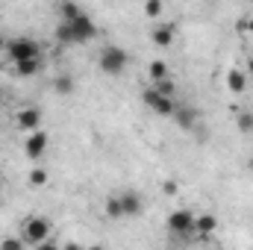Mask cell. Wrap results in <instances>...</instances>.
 I'll return each instance as SVG.
<instances>
[{"label":"cell","instance_id":"cell-1","mask_svg":"<svg viewBox=\"0 0 253 250\" xmlns=\"http://www.w3.org/2000/svg\"><path fill=\"white\" fill-rule=\"evenodd\" d=\"M6 56L12 59V65L30 62V59H42V44H39L36 39L18 36V39H9V42H6Z\"/></svg>","mask_w":253,"mask_h":250},{"label":"cell","instance_id":"cell-2","mask_svg":"<svg viewBox=\"0 0 253 250\" xmlns=\"http://www.w3.org/2000/svg\"><path fill=\"white\" fill-rule=\"evenodd\" d=\"M50 236H53V227H50V221H47V218H42V215L27 218V221H24V227H21V239H24V245H33V248H39V245L50 242Z\"/></svg>","mask_w":253,"mask_h":250},{"label":"cell","instance_id":"cell-3","mask_svg":"<svg viewBox=\"0 0 253 250\" xmlns=\"http://www.w3.org/2000/svg\"><path fill=\"white\" fill-rule=\"evenodd\" d=\"M97 65H100L103 74L118 77V74H124L126 65H129V53H126L124 47H118V44H106L100 50V56H97Z\"/></svg>","mask_w":253,"mask_h":250},{"label":"cell","instance_id":"cell-4","mask_svg":"<svg viewBox=\"0 0 253 250\" xmlns=\"http://www.w3.org/2000/svg\"><path fill=\"white\" fill-rule=\"evenodd\" d=\"M141 100H144V106H150L156 115H162V118H174V109H177L174 97H165V94H159L153 85H150V88H144Z\"/></svg>","mask_w":253,"mask_h":250},{"label":"cell","instance_id":"cell-5","mask_svg":"<svg viewBox=\"0 0 253 250\" xmlns=\"http://www.w3.org/2000/svg\"><path fill=\"white\" fill-rule=\"evenodd\" d=\"M194 218H197V215H194L191 209H174L165 224H168V230H171L174 236H183V239H186V236H194Z\"/></svg>","mask_w":253,"mask_h":250},{"label":"cell","instance_id":"cell-6","mask_svg":"<svg viewBox=\"0 0 253 250\" xmlns=\"http://www.w3.org/2000/svg\"><path fill=\"white\" fill-rule=\"evenodd\" d=\"M68 30H71V44H88L91 39H97V24H94L88 15L71 21Z\"/></svg>","mask_w":253,"mask_h":250},{"label":"cell","instance_id":"cell-7","mask_svg":"<svg viewBox=\"0 0 253 250\" xmlns=\"http://www.w3.org/2000/svg\"><path fill=\"white\" fill-rule=\"evenodd\" d=\"M118 203H121V215H124V218H138V215H141V209H144V203H141L138 191H132V188H126V191L118 194Z\"/></svg>","mask_w":253,"mask_h":250},{"label":"cell","instance_id":"cell-8","mask_svg":"<svg viewBox=\"0 0 253 250\" xmlns=\"http://www.w3.org/2000/svg\"><path fill=\"white\" fill-rule=\"evenodd\" d=\"M47 141H50V135L42 132V129H36V132L27 135V141H24V153H27L30 159H42V153L47 150Z\"/></svg>","mask_w":253,"mask_h":250},{"label":"cell","instance_id":"cell-9","mask_svg":"<svg viewBox=\"0 0 253 250\" xmlns=\"http://www.w3.org/2000/svg\"><path fill=\"white\" fill-rule=\"evenodd\" d=\"M15 121H18V126H21L24 132H36V129H39V124H42V109L27 106V109H21V112L15 115Z\"/></svg>","mask_w":253,"mask_h":250},{"label":"cell","instance_id":"cell-10","mask_svg":"<svg viewBox=\"0 0 253 250\" xmlns=\"http://www.w3.org/2000/svg\"><path fill=\"white\" fill-rule=\"evenodd\" d=\"M194 233H197L200 239H212V236L218 233V218L209 215V212L197 215V218H194Z\"/></svg>","mask_w":253,"mask_h":250},{"label":"cell","instance_id":"cell-11","mask_svg":"<svg viewBox=\"0 0 253 250\" xmlns=\"http://www.w3.org/2000/svg\"><path fill=\"white\" fill-rule=\"evenodd\" d=\"M174 24H159V27H153L150 30V42L156 44V47H171L174 44Z\"/></svg>","mask_w":253,"mask_h":250},{"label":"cell","instance_id":"cell-12","mask_svg":"<svg viewBox=\"0 0 253 250\" xmlns=\"http://www.w3.org/2000/svg\"><path fill=\"white\" fill-rule=\"evenodd\" d=\"M56 15H59V21H62V24H71V21L83 18L85 12H83V6H80V3H74V0H62V3L56 6Z\"/></svg>","mask_w":253,"mask_h":250},{"label":"cell","instance_id":"cell-13","mask_svg":"<svg viewBox=\"0 0 253 250\" xmlns=\"http://www.w3.org/2000/svg\"><path fill=\"white\" fill-rule=\"evenodd\" d=\"M227 88H230L233 94H242V91L248 88V77H245L242 68H230V71H227Z\"/></svg>","mask_w":253,"mask_h":250},{"label":"cell","instance_id":"cell-14","mask_svg":"<svg viewBox=\"0 0 253 250\" xmlns=\"http://www.w3.org/2000/svg\"><path fill=\"white\" fill-rule=\"evenodd\" d=\"M174 121H177V126H183V129H191V126L197 124V109H191V106H177V109H174Z\"/></svg>","mask_w":253,"mask_h":250},{"label":"cell","instance_id":"cell-15","mask_svg":"<svg viewBox=\"0 0 253 250\" xmlns=\"http://www.w3.org/2000/svg\"><path fill=\"white\" fill-rule=\"evenodd\" d=\"M147 74H150L153 85L162 83V80H171V68H168V62H162V59H153V62L147 65Z\"/></svg>","mask_w":253,"mask_h":250},{"label":"cell","instance_id":"cell-16","mask_svg":"<svg viewBox=\"0 0 253 250\" xmlns=\"http://www.w3.org/2000/svg\"><path fill=\"white\" fill-rule=\"evenodd\" d=\"M53 91H56L59 97L74 94V77H71V74H56V80H53Z\"/></svg>","mask_w":253,"mask_h":250},{"label":"cell","instance_id":"cell-17","mask_svg":"<svg viewBox=\"0 0 253 250\" xmlns=\"http://www.w3.org/2000/svg\"><path fill=\"white\" fill-rule=\"evenodd\" d=\"M39 71H42V59H30V62L15 65V74H18V77H36Z\"/></svg>","mask_w":253,"mask_h":250},{"label":"cell","instance_id":"cell-18","mask_svg":"<svg viewBox=\"0 0 253 250\" xmlns=\"http://www.w3.org/2000/svg\"><path fill=\"white\" fill-rule=\"evenodd\" d=\"M103 212H106V218H112V221L124 218V215H121V203H118V194L106 197V203H103Z\"/></svg>","mask_w":253,"mask_h":250},{"label":"cell","instance_id":"cell-19","mask_svg":"<svg viewBox=\"0 0 253 250\" xmlns=\"http://www.w3.org/2000/svg\"><path fill=\"white\" fill-rule=\"evenodd\" d=\"M27 183H30L33 188L47 186V171H44V168H33V171H30V177H27Z\"/></svg>","mask_w":253,"mask_h":250},{"label":"cell","instance_id":"cell-20","mask_svg":"<svg viewBox=\"0 0 253 250\" xmlns=\"http://www.w3.org/2000/svg\"><path fill=\"white\" fill-rule=\"evenodd\" d=\"M236 126H239V132H253V112H242L239 118H236Z\"/></svg>","mask_w":253,"mask_h":250},{"label":"cell","instance_id":"cell-21","mask_svg":"<svg viewBox=\"0 0 253 250\" xmlns=\"http://www.w3.org/2000/svg\"><path fill=\"white\" fill-rule=\"evenodd\" d=\"M153 88H156L159 94H165V97H174V94H177V83H174V80H162V83H156Z\"/></svg>","mask_w":253,"mask_h":250},{"label":"cell","instance_id":"cell-22","mask_svg":"<svg viewBox=\"0 0 253 250\" xmlns=\"http://www.w3.org/2000/svg\"><path fill=\"white\" fill-rule=\"evenodd\" d=\"M0 250H24V239L21 236H9L0 242Z\"/></svg>","mask_w":253,"mask_h":250},{"label":"cell","instance_id":"cell-23","mask_svg":"<svg viewBox=\"0 0 253 250\" xmlns=\"http://www.w3.org/2000/svg\"><path fill=\"white\" fill-rule=\"evenodd\" d=\"M162 9H165V6H162L159 0H147V3H144V15H147V18H159Z\"/></svg>","mask_w":253,"mask_h":250},{"label":"cell","instance_id":"cell-24","mask_svg":"<svg viewBox=\"0 0 253 250\" xmlns=\"http://www.w3.org/2000/svg\"><path fill=\"white\" fill-rule=\"evenodd\" d=\"M162 191H165V194H177V183H174V180H165V183H162Z\"/></svg>","mask_w":253,"mask_h":250},{"label":"cell","instance_id":"cell-25","mask_svg":"<svg viewBox=\"0 0 253 250\" xmlns=\"http://www.w3.org/2000/svg\"><path fill=\"white\" fill-rule=\"evenodd\" d=\"M36 250H62V248H59V245H56V242L50 239V242H44V245H39Z\"/></svg>","mask_w":253,"mask_h":250},{"label":"cell","instance_id":"cell-26","mask_svg":"<svg viewBox=\"0 0 253 250\" xmlns=\"http://www.w3.org/2000/svg\"><path fill=\"white\" fill-rule=\"evenodd\" d=\"M62 250H85V248H80V245H74V242H71V245H65Z\"/></svg>","mask_w":253,"mask_h":250},{"label":"cell","instance_id":"cell-27","mask_svg":"<svg viewBox=\"0 0 253 250\" xmlns=\"http://www.w3.org/2000/svg\"><path fill=\"white\" fill-rule=\"evenodd\" d=\"M248 77H251V80H253V59H251V62H248Z\"/></svg>","mask_w":253,"mask_h":250},{"label":"cell","instance_id":"cell-28","mask_svg":"<svg viewBox=\"0 0 253 250\" xmlns=\"http://www.w3.org/2000/svg\"><path fill=\"white\" fill-rule=\"evenodd\" d=\"M248 33H251V36H253V18H251V21H248Z\"/></svg>","mask_w":253,"mask_h":250},{"label":"cell","instance_id":"cell-29","mask_svg":"<svg viewBox=\"0 0 253 250\" xmlns=\"http://www.w3.org/2000/svg\"><path fill=\"white\" fill-rule=\"evenodd\" d=\"M85 250H106V248H100V245H94V248H85Z\"/></svg>","mask_w":253,"mask_h":250},{"label":"cell","instance_id":"cell-30","mask_svg":"<svg viewBox=\"0 0 253 250\" xmlns=\"http://www.w3.org/2000/svg\"><path fill=\"white\" fill-rule=\"evenodd\" d=\"M251 168H253V159H251Z\"/></svg>","mask_w":253,"mask_h":250}]
</instances>
